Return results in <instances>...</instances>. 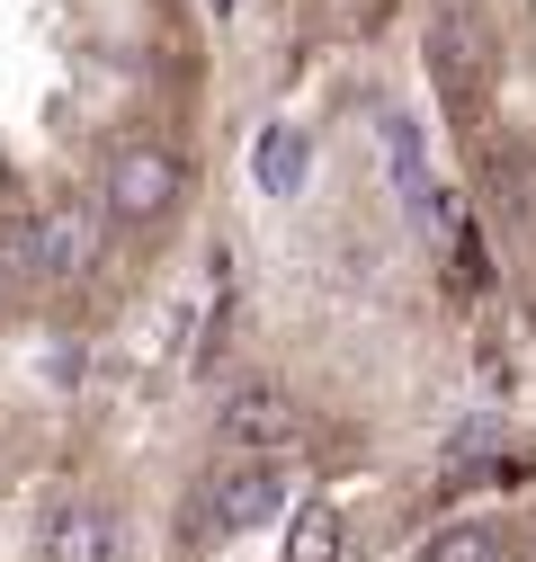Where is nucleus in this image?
<instances>
[{
	"instance_id": "423d86ee",
	"label": "nucleus",
	"mask_w": 536,
	"mask_h": 562,
	"mask_svg": "<svg viewBox=\"0 0 536 562\" xmlns=\"http://www.w3.org/2000/svg\"><path fill=\"white\" fill-rule=\"evenodd\" d=\"M340 553H349V518L331 501H304L287 518V562H340Z\"/></svg>"
},
{
	"instance_id": "6e6552de",
	"label": "nucleus",
	"mask_w": 536,
	"mask_h": 562,
	"mask_svg": "<svg viewBox=\"0 0 536 562\" xmlns=\"http://www.w3.org/2000/svg\"><path fill=\"white\" fill-rule=\"evenodd\" d=\"M259 179L278 188V196L304 188V134H295V125H268V144H259Z\"/></svg>"
},
{
	"instance_id": "0eeeda50",
	"label": "nucleus",
	"mask_w": 536,
	"mask_h": 562,
	"mask_svg": "<svg viewBox=\"0 0 536 562\" xmlns=\"http://www.w3.org/2000/svg\"><path fill=\"white\" fill-rule=\"evenodd\" d=\"M492 196L510 224H536V153H501L492 161Z\"/></svg>"
},
{
	"instance_id": "39448f33",
	"label": "nucleus",
	"mask_w": 536,
	"mask_h": 562,
	"mask_svg": "<svg viewBox=\"0 0 536 562\" xmlns=\"http://www.w3.org/2000/svg\"><path fill=\"white\" fill-rule=\"evenodd\" d=\"M36 562H116V518H108L99 501L54 509L45 536H36Z\"/></svg>"
},
{
	"instance_id": "f257e3e1",
	"label": "nucleus",
	"mask_w": 536,
	"mask_h": 562,
	"mask_svg": "<svg viewBox=\"0 0 536 562\" xmlns=\"http://www.w3.org/2000/svg\"><path fill=\"white\" fill-rule=\"evenodd\" d=\"M179 188H188L179 144L134 134V144H116V153L99 161V215H108V224H161L170 205H179Z\"/></svg>"
},
{
	"instance_id": "1a4fd4ad",
	"label": "nucleus",
	"mask_w": 536,
	"mask_h": 562,
	"mask_svg": "<svg viewBox=\"0 0 536 562\" xmlns=\"http://www.w3.org/2000/svg\"><path fill=\"white\" fill-rule=\"evenodd\" d=\"M429 562H510V544H501L492 527H447V536L429 544Z\"/></svg>"
},
{
	"instance_id": "20e7f679",
	"label": "nucleus",
	"mask_w": 536,
	"mask_h": 562,
	"mask_svg": "<svg viewBox=\"0 0 536 562\" xmlns=\"http://www.w3.org/2000/svg\"><path fill=\"white\" fill-rule=\"evenodd\" d=\"M27 259L45 277H63V286H81V277L108 259V215H99L90 196H54L45 215L27 224Z\"/></svg>"
},
{
	"instance_id": "7ed1b4c3",
	"label": "nucleus",
	"mask_w": 536,
	"mask_h": 562,
	"mask_svg": "<svg viewBox=\"0 0 536 562\" xmlns=\"http://www.w3.org/2000/svg\"><path fill=\"white\" fill-rule=\"evenodd\" d=\"M215 438L233 456H295L304 447V402L268 375H242L224 402H215Z\"/></svg>"
},
{
	"instance_id": "f03ea898",
	"label": "nucleus",
	"mask_w": 536,
	"mask_h": 562,
	"mask_svg": "<svg viewBox=\"0 0 536 562\" xmlns=\"http://www.w3.org/2000/svg\"><path fill=\"white\" fill-rule=\"evenodd\" d=\"M287 509V473L278 456H233L206 491H197V509H188V544H215V536H250Z\"/></svg>"
}]
</instances>
